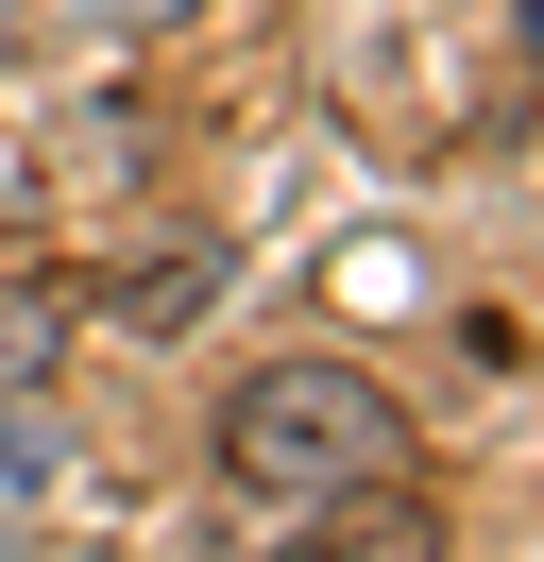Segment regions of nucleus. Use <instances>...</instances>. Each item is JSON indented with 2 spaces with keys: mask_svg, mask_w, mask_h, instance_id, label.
I'll use <instances>...</instances> for the list:
<instances>
[{
  "mask_svg": "<svg viewBox=\"0 0 544 562\" xmlns=\"http://www.w3.org/2000/svg\"><path fill=\"white\" fill-rule=\"evenodd\" d=\"M222 477L256 494V512H324V494L392 477V392H374L358 358H272L222 409Z\"/></svg>",
  "mask_w": 544,
  "mask_h": 562,
  "instance_id": "nucleus-1",
  "label": "nucleus"
},
{
  "mask_svg": "<svg viewBox=\"0 0 544 562\" xmlns=\"http://www.w3.org/2000/svg\"><path fill=\"white\" fill-rule=\"evenodd\" d=\"M204 290H222V273H204V256H154V273L120 290V324H154V341H170V324H204Z\"/></svg>",
  "mask_w": 544,
  "mask_h": 562,
  "instance_id": "nucleus-2",
  "label": "nucleus"
},
{
  "mask_svg": "<svg viewBox=\"0 0 544 562\" xmlns=\"http://www.w3.org/2000/svg\"><path fill=\"white\" fill-rule=\"evenodd\" d=\"M52 358V307H0V375H34Z\"/></svg>",
  "mask_w": 544,
  "mask_h": 562,
  "instance_id": "nucleus-3",
  "label": "nucleus"
},
{
  "mask_svg": "<svg viewBox=\"0 0 544 562\" xmlns=\"http://www.w3.org/2000/svg\"><path fill=\"white\" fill-rule=\"evenodd\" d=\"M86 18H188V0H86Z\"/></svg>",
  "mask_w": 544,
  "mask_h": 562,
  "instance_id": "nucleus-4",
  "label": "nucleus"
},
{
  "mask_svg": "<svg viewBox=\"0 0 544 562\" xmlns=\"http://www.w3.org/2000/svg\"><path fill=\"white\" fill-rule=\"evenodd\" d=\"M528 52H544V0H528Z\"/></svg>",
  "mask_w": 544,
  "mask_h": 562,
  "instance_id": "nucleus-5",
  "label": "nucleus"
}]
</instances>
